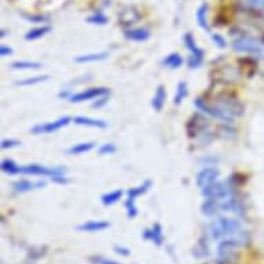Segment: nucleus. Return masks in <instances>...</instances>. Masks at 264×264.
I'll return each instance as SVG.
<instances>
[{"mask_svg":"<svg viewBox=\"0 0 264 264\" xmlns=\"http://www.w3.org/2000/svg\"><path fill=\"white\" fill-rule=\"evenodd\" d=\"M194 107L198 111L203 112L205 115L212 116V118L219 119V121H221L224 123H232V121H234V116L231 115L224 107H221V105H208L202 98H195L194 100Z\"/></svg>","mask_w":264,"mask_h":264,"instance_id":"obj_3","label":"nucleus"},{"mask_svg":"<svg viewBox=\"0 0 264 264\" xmlns=\"http://www.w3.org/2000/svg\"><path fill=\"white\" fill-rule=\"evenodd\" d=\"M114 252H115L116 255H119V256H123V258H128V256L132 255V251H130L129 248L122 246V245H116V246H114Z\"/></svg>","mask_w":264,"mask_h":264,"instance_id":"obj_35","label":"nucleus"},{"mask_svg":"<svg viewBox=\"0 0 264 264\" xmlns=\"http://www.w3.org/2000/svg\"><path fill=\"white\" fill-rule=\"evenodd\" d=\"M28 20L29 21H35V22H42V21H44V20H47V18H44V17H27Z\"/></svg>","mask_w":264,"mask_h":264,"instance_id":"obj_39","label":"nucleus"},{"mask_svg":"<svg viewBox=\"0 0 264 264\" xmlns=\"http://www.w3.org/2000/svg\"><path fill=\"white\" fill-rule=\"evenodd\" d=\"M122 197H123L122 190L109 191V192L104 194L101 197V203L104 206H112V205H115L116 202H119V199Z\"/></svg>","mask_w":264,"mask_h":264,"instance_id":"obj_25","label":"nucleus"},{"mask_svg":"<svg viewBox=\"0 0 264 264\" xmlns=\"http://www.w3.org/2000/svg\"><path fill=\"white\" fill-rule=\"evenodd\" d=\"M43 67L41 62L29 61V60H21V61H14L10 64L11 69L15 71H31V69H41Z\"/></svg>","mask_w":264,"mask_h":264,"instance_id":"obj_21","label":"nucleus"},{"mask_svg":"<svg viewBox=\"0 0 264 264\" xmlns=\"http://www.w3.org/2000/svg\"><path fill=\"white\" fill-rule=\"evenodd\" d=\"M109 93V90L107 88H88L86 90H82L79 93L72 94L68 100L71 102H83L88 101V100H95L100 98L102 95H107Z\"/></svg>","mask_w":264,"mask_h":264,"instance_id":"obj_7","label":"nucleus"},{"mask_svg":"<svg viewBox=\"0 0 264 264\" xmlns=\"http://www.w3.org/2000/svg\"><path fill=\"white\" fill-rule=\"evenodd\" d=\"M212 41L216 44L219 48H225L227 47V41L224 39V36L220 34H212Z\"/></svg>","mask_w":264,"mask_h":264,"instance_id":"obj_34","label":"nucleus"},{"mask_svg":"<svg viewBox=\"0 0 264 264\" xmlns=\"http://www.w3.org/2000/svg\"><path fill=\"white\" fill-rule=\"evenodd\" d=\"M13 54H14L13 47L6 46V44H1V46H0V55H1V57H10V55Z\"/></svg>","mask_w":264,"mask_h":264,"instance_id":"obj_37","label":"nucleus"},{"mask_svg":"<svg viewBox=\"0 0 264 264\" xmlns=\"http://www.w3.org/2000/svg\"><path fill=\"white\" fill-rule=\"evenodd\" d=\"M151 187H152V181H151V180H145V181H142L140 185L129 188V190L126 191V195H128V198H130V199H137L138 197H141L142 194H145Z\"/></svg>","mask_w":264,"mask_h":264,"instance_id":"obj_19","label":"nucleus"},{"mask_svg":"<svg viewBox=\"0 0 264 264\" xmlns=\"http://www.w3.org/2000/svg\"><path fill=\"white\" fill-rule=\"evenodd\" d=\"M88 262L91 264H122L116 260H112V259H107L101 256V255H94V256H90L88 258Z\"/></svg>","mask_w":264,"mask_h":264,"instance_id":"obj_30","label":"nucleus"},{"mask_svg":"<svg viewBox=\"0 0 264 264\" xmlns=\"http://www.w3.org/2000/svg\"><path fill=\"white\" fill-rule=\"evenodd\" d=\"M125 209H126V213H128V217L129 219H134L138 215V209H137V205H135V199H130L128 198L126 202H125Z\"/></svg>","mask_w":264,"mask_h":264,"instance_id":"obj_29","label":"nucleus"},{"mask_svg":"<svg viewBox=\"0 0 264 264\" xmlns=\"http://www.w3.org/2000/svg\"><path fill=\"white\" fill-rule=\"evenodd\" d=\"M183 57L178 54V53H170L162 60V65L165 68H169V69H177L183 65Z\"/></svg>","mask_w":264,"mask_h":264,"instance_id":"obj_20","label":"nucleus"},{"mask_svg":"<svg viewBox=\"0 0 264 264\" xmlns=\"http://www.w3.org/2000/svg\"><path fill=\"white\" fill-rule=\"evenodd\" d=\"M142 238L145 241H151L156 246H162L163 244V228L159 223H155L151 228H147L142 232Z\"/></svg>","mask_w":264,"mask_h":264,"instance_id":"obj_10","label":"nucleus"},{"mask_svg":"<svg viewBox=\"0 0 264 264\" xmlns=\"http://www.w3.org/2000/svg\"><path fill=\"white\" fill-rule=\"evenodd\" d=\"M20 168L17 163L11 161V159H3L0 163V169L3 173L7 175H20Z\"/></svg>","mask_w":264,"mask_h":264,"instance_id":"obj_27","label":"nucleus"},{"mask_svg":"<svg viewBox=\"0 0 264 264\" xmlns=\"http://www.w3.org/2000/svg\"><path fill=\"white\" fill-rule=\"evenodd\" d=\"M88 24H93V25H105V24H108V18H107V15L102 13H94L91 14L90 17L86 18Z\"/></svg>","mask_w":264,"mask_h":264,"instance_id":"obj_28","label":"nucleus"},{"mask_svg":"<svg viewBox=\"0 0 264 264\" xmlns=\"http://www.w3.org/2000/svg\"><path fill=\"white\" fill-rule=\"evenodd\" d=\"M108 102V97L107 95H102V97H100V100L97 102H93V108H100V107H102L104 104H107Z\"/></svg>","mask_w":264,"mask_h":264,"instance_id":"obj_38","label":"nucleus"},{"mask_svg":"<svg viewBox=\"0 0 264 264\" xmlns=\"http://www.w3.org/2000/svg\"><path fill=\"white\" fill-rule=\"evenodd\" d=\"M116 152V145L114 142H105L98 147V154L100 155H112Z\"/></svg>","mask_w":264,"mask_h":264,"instance_id":"obj_31","label":"nucleus"},{"mask_svg":"<svg viewBox=\"0 0 264 264\" xmlns=\"http://www.w3.org/2000/svg\"><path fill=\"white\" fill-rule=\"evenodd\" d=\"M67 169L62 166H54L48 168L44 165H38V163H31L20 168V175L25 176H41V177H50L51 180H55L58 177H65Z\"/></svg>","mask_w":264,"mask_h":264,"instance_id":"obj_2","label":"nucleus"},{"mask_svg":"<svg viewBox=\"0 0 264 264\" xmlns=\"http://www.w3.org/2000/svg\"><path fill=\"white\" fill-rule=\"evenodd\" d=\"M244 232L242 224L235 219L230 217H219L216 221L210 225V234L215 241H221L224 238L238 237Z\"/></svg>","mask_w":264,"mask_h":264,"instance_id":"obj_1","label":"nucleus"},{"mask_svg":"<svg viewBox=\"0 0 264 264\" xmlns=\"http://www.w3.org/2000/svg\"><path fill=\"white\" fill-rule=\"evenodd\" d=\"M166 101V88L163 85H159L155 90V94L151 98V107L155 109L156 112H159L163 108Z\"/></svg>","mask_w":264,"mask_h":264,"instance_id":"obj_15","label":"nucleus"},{"mask_svg":"<svg viewBox=\"0 0 264 264\" xmlns=\"http://www.w3.org/2000/svg\"><path fill=\"white\" fill-rule=\"evenodd\" d=\"M95 148V142L94 141H85V142H78V144H74L72 147H69L67 149V152L69 155H82V154H86V152H90L91 149Z\"/></svg>","mask_w":264,"mask_h":264,"instance_id":"obj_17","label":"nucleus"},{"mask_svg":"<svg viewBox=\"0 0 264 264\" xmlns=\"http://www.w3.org/2000/svg\"><path fill=\"white\" fill-rule=\"evenodd\" d=\"M125 38L128 41L132 42H145L148 41L151 32L147 28H133V29H128L125 31Z\"/></svg>","mask_w":264,"mask_h":264,"instance_id":"obj_13","label":"nucleus"},{"mask_svg":"<svg viewBox=\"0 0 264 264\" xmlns=\"http://www.w3.org/2000/svg\"><path fill=\"white\" fill-rule=\"evenodd\" d=\"M206 255H209V249H208V246L205 244H198V249L195 251V258H205Z\"/></svg>","mask_w":264,"mask_h":264,"instance_id":"obj_36","label":"nucleus"},{"mask_svg":"<svg viewBox=\"0 0 264 264\" xmlns=\"http://www.w3.org/2000/svg\"><path fill=\"white\" fill-rule=\"evenodd\" d=\"M13 190L15 192H29V191L39 190V188H43L46 187V181H31V180H17L11 184Z\"/></svg>","mask_w":264,"mask_h":264,"instance_id":"obj_11","label":"nucleus"},{"mask_svg":"<svg viewBox=\"0 0 264 264\" xmlns=\"http://www.w3.org/2000/svg\"><path fill=\"white\" fill-rule=\"evenodd\" d=\"M231 47L237 53H249L255 55H260L264 53L263 44L256 39H251V38H238L231 43Z\"/></svg>","mask_w":264,"mask_h":264,"instance_id":"obj_4","label":"nucleus"},{"mask_svg":"<svg viewBox=\"0 0 264 264\" xmlns=\"http://www.w3.org/2000/svg\"><path fill=\"white\" fill-rule=\"evenodd\" d=\"M220 176V172L216 168H203L199 173L197 175V178H195V181H197V185L203 190V188H206V187H209L210 184L216 183L217 178Z\"/></svg>","mask_w":264,"mask_h":264,"instance_id":"obj_8","label":"nucleus"},{"mask_svg":"<svg viewBox=\"0 0 264 264\" xmlns=\"http://www.w3.org/2000/svg\"><path fill=\"white\" fill-rule=\"evenodd\" d=\"M71 122H74V118H71V116H61V118L55 119L53 122L35 125L34 128L31 129V133H34V134H51V133H55L58 130L64 129Z\"/></svg>","mask_w":264,"mask_h":264,"instance_id":"obj_5","label":"nucleus"},{"mask_svg":"<svg viewBox=\"0 0 264 264\" xmlns=\"http://www.w3.org/2000/svg\"><path fill=\"white\" fill-rule=\"evenodd\" d=\"M184 41V46H185V48H188V51H190L191 54L192 55H205V53H203L202 48L198 47L197 42H195V39H194V36L191 34H185L184 35L183 38Z\"/></svg>","mask_w":264,"mask_h":264,"instance_id":"obj_24","label":"nucleus"},{"mask_svg":"<svg viewBox=\"0 0 264 264\" xmlns=\"http://www.w3.org/2000/svg\"><path fill=\"white\" fill-rule=\"evenodd\" d=\"M109 53L101 51V53H90V54H81L75 57L74 61L78 64H88V62H98L108 58Z\"/></svg>","mask_w":264,"mask_h":264,"instance_id":"obj_16","label":"nucleus"},{"mask_svg":"<svg viewBox=\"0 0 264 264\" xmlns=\"http://www.w3.org/2000/svg\"><path fill=\"white\" fill-rule=\"evenodd\" d=\"M74 122L79 126H86V128H94V129H105L108 125L102 119H95L90 116H75Z\"/></svg>","mask_w":264,"mask_h":264,"instance_id":"obj_12","label":"nucleus"},{"mask_svg":"<svg viewBox=\"0 0 264 264\" xmlns=\"http://www.w3.org/2000/svg\"><path fill=\"white\" fill-rule=\"evenodd\" d=\"M219 210H221V205L219 199H212V198H205V201L201 205V212L203 216L212 217L219 213Z\"/></svg>","mask_w":264,"mask_h":264,"instance_id":"obj_14","label":"nucleus"},{"mask_svg":"<svg viewBox=\"0 0 264 264\" xmlns=\"http://www.w3.org/2000/svg\"><path fill=\"white\" fill-rule=\"evenodd\" d=\"M111 223L107 220H88L85 223L76 225V230L81 232H101V231L108 230Z\"/></svg>","mask_w":264,"mask_h":264,"instance_id":"obj_9","label":"nucleus"},{"mask_svg":"<svg viewBox=\"0 0 264 264\" xmlns=\"http://www.w3.org/2000/svg\"><path fill=\"white\" fill-rule=\"evenodd\" d=\"M201 191H202L203 198H212V199H219V201L232 197L231 188L227 185V183H223V181H216V183L210 184L209 187Z\"/></svg>","mask_w":264,"mask_h":264,"instance_id":"obj_6","label":"nucleus"},{"mask_svg":"<svg viewBox=\"0 0 264 264\" xmlns=\"http://www.w3.org/2000/svg\"><path fill=\"white\" fill-rule=\"evenodd\" d=\"M50 79L48 75H39V76H32V78H25L22 81L15 82L17 86H35V85H39L43 82H47Z\"/></svg>","mask_w":264,"mask_h":264,"instance_id":"obj_26","label":"nucleus"},{"mask_svg":"<svg viewBox=\"0 0 264 264\" xmlns=\"http://www.w3.org/2000/svg\"><path fill=\"white\" fill-rule=\"evenodd\" d=\"M50 31H51V27H48V25H42V27L34 28V29L28 31L27 34H25V41H38V39H41L43 36H46Z\"/></svg>","mask_w":264,"mask_h":264,"instance_id":"obj_22","label":"nucleus"},{"mask_svg":"<svg viewBox=\"0 0 264 264\" xmlns=\"http://www.w3.org/2000/svg\"><path fill=\"white\" fill-rule=\"evenodd\" d=\"M18 145H21V141L15 140V138H4V140H1V144H0L1 149H10L18 147Z\"/></svg>","mask_w":264,"mask_h":264,"instance_id":"obj_33","label":"nucleus"},{"mask_svg":"<svg viewBox=\"0 0 264 264\" xmlns=\"http://www.w3.org/2000/svg\"><path fill=\"white\" fill-rule=\"evenodd\" d=\"M187 95H188V85H187V82H178L176 88V93H175V97H173V104L175 105H180L185 100Z\"/></svg>","mask_w":264,"mask_h":264,"instance_id":"obj_23","label":"nucleus"},{"mask_svg":"<svg viewBox=\"0 0 264 264\" xmlns=\"http://www.w3.org/2000/svg\"><path fill=\"white\" fill-rule=\"evenodd\" d=\"M203 62V57L202 55H192L191 54L188 57V60H187V64H188V67L191 69H195V68H199L202 65Z\"/></svg>","mask_w":264,"mask_h":264,"instance_id":"obj_32","label":"nucleus"},{"mask_svg":"<svg viewBox=\"0 0 264 264\" xmlns=\"http://www.w3.org/2000/svg\"><path fill=\"white\" fill-rule=\"evenodd\" d=\"M251 3H253L255 6L262 7V8H264V0H251Z\"/></svg>","mask_w":264,"mask_h":264,"instance_id":"obj_40","label":"nucleus"},{"mask_svg":"<svg viewBox=\"0 0 264 264\" xmlns=\"http://www.w3.org/2000/svg\"><path fill=\"white\" fill-rule=\"evenodd\" d=\"M208 4H201V6L197 8V13H195V18H197V22L199 27L202 28L203 31L206 32H210L209 22H208Z\"/></svg>","mask_w":264,"mask_h":264,"instance_id":"obj_18","label":"nucleus"}]
</instances>
